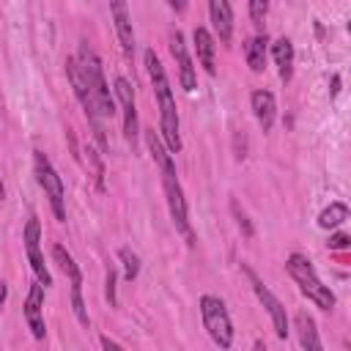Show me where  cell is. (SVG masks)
Segmentation results:
<instances>
[{"instance_id": "obj_1", "label": "cell", "mask_w": 351, "mask_h": 351, "mask_svg": "<svg viewBox=\"0 0 351 351\" xmlns=\"http://www.w3.org/2000/svg\"><path fill=\"white\" fill-rule=\"evenodd\" d=\"M145 69H148V77H151V85H154L156 101H159V134L165 137L170 151H181L176 99H173V90H170V80L165 74V66H162V60L156 58L154 49H145Z\"/></svg>"}, {"instance_id": "obj_2", "label": "cell", "mask_w": 351, "mask_h": 351, "mask_svg": "<svg viewBox=\"0 0 351 351\" xmlns=\"http://www.w3.org/2000/svg\"><path fill=\"white\" fill-rule=\"evenodd\" d=\"M77 63H80V71H82L85 85H88V90H90V99H93V104H96V112L112 118V115H115V101H112V96H110L101 60L96 58V52H93L88 44H80Z\"/></svg>"}, {"instance_id": "obj_3", "label": "cell", "mask_w": 351, "mask_h": 351, "mask_svg": "<svg viewBox=\"0 0 351 351\" xmlns=\"http://www.w3.org/2000/svg\"><path fill=\"white\" fill-rule=\"evenodd\" d=\"M285 269H288V274L296 280L299 291H302L310 302H315L321 310H332V307H335V293L329 291V285H324V282L318 280V274H315L313 263H310L304 255H299V252L288 255Z\"/></svg>"}, {"instance_id": "obj_4", "label": "cell", "mask_w": 351, "mask_h": 351, "mask_svg": "<svg viewBox=\"0 0 351 351\" xmlns=\"http://www.w3.org/2000/svg\"><path fill=\"white\" fill-rule=\"evenodd\" d=\"M200 315H203V326L208 332V337L219 346V348H230L233 346V324H230V315H228V307L219 296H211V293H203L200 302Z\"/></svg>"}, {"instance_id": "obj_5", "label": "cell", "mask_w": 351, "mask_h": 351, "mask_svg": "<svg viewBox=\"0 0 351 351\" xmlns=\"http://www.w3.org/2000/svg\"><path fill=\"white\" fill-rule=\"evenodd\" d=\"M162 186H165V197H167V208H170V217H173V225L176 230L186 239L189 247H195V233L189 228V214H186V200H184V189L176 178V167H167L162 170Z\"/></svg>"}, {"instance_id": "obj_6", "label": "cell", "mask_w": 351, "mask_h": 351, "mask_svg": "<svg viewBox=\"0 0 351 351\" xmlns=\"http://www.w3.org/2000/svg\"><path fill=\"white\" fill-rule=\"evenodd\" d=\"M33 159H36V178H38V184H41V189L47 192V197H49V206H52V214H55V219H66V203H63V181H60V176L55 173V167H52V162L41 154V151H36L33 154Z\"/></svg>"}, {"instance_id": "obj_7", "label": "cell", "mask_w": 351, "mask_h": 351, "mask_svg": "<svg viewBox=\"0 0 351 351\" xmlns=\"http://www.w3.org/2000/svg\"><path fill=\"white\" fill-rule=\"evenodd\" d=\"M241 271L250 277V282H252V291H255V296L261 299V304L266 307V313H269V318H271V324H274V332H277V337H288V315H285V307H282V302L263 285V280L247 266V263H241Z\"/></svg>"}, {"instance_id": "obj_8", "label": "cell", "mask_w": 351, "mask_h": 351, "mask_svg": "<svg viewBox=\"0 0 351 351\" xmlns=\"http://www.w3.org/2000/svg\"><path fill=\"white\" fill-rule=\"evenodd\" d=\"M115 93H118V101H121V107H123V137L134 145V143H137V132H140V126H137L134 90H132V85H129L123 77H118V80H115Z\"/></svg>"}, {"instance_id": "obj_9", "label": "cell", "mask_w": 351, "mask_h": 351, "mask_svg": "<svg viewBox=\"0 0 351 351\" xmlns=\"http://www.w3.org/2000/svg\"><path fill=\"white\" fill-rule=\"evenodd\" d=\"M170 52H173L176 66H178L181 88H184V90H195V85H197V80H195V66H192V58H189V52H186V44H184L181 30H173V33H170Z\"/></svg>"}, {"instance_id": "obj_10", "label": "cell", "mask_w": 351, "mask_h": 351, "mask_svg": "<svg viewBox=\"0 0 351 351\" xmlns=\"http://www.w3.org/2000/svg\"><path fill=\"white\" fill-rule=\"evenodd\" d=\"M41 307H44V285L36 280V282L30 285L27 299H25V321H27V326H30V332H33L36 340H44V335H47Z\"/></svg>"}, {"instance_id": "obj_11", "label": "cell", "mask_w": 351, "mask_h": 351, "mask_svg": "<svg viewBox=\"0 0 351 351\" xmlns=\"http://www.w3.org/2000/svg\"><path fill=\"white\" fill-rule=\"evenodd\" d=\"M110 14H112V19H115V30H118L121 47H123L126 58H132V55H134V30H132V16H129L126 3L112 0V3H110Z\"/></svg>"}, {"instance_id": "obj_12", "label": "cell", "mask_w": 351, "mask_h": 351, "mask_svg": "<svg viewBox=\"0 0 351 351\" xmlns=\"http://www.w3.org/2000/svg\"><path fill=\"white\" fill-rule=\"evenodd\" d=\"M250 104H252V112L261 123L263 132H269L274 126V115H277V104H274V93L271 90H252L250 96Z\"/></svg>"}, {"instance_id": "obj_13", "label": "cell", "mask_w": 351, "mask_h": 351, "mask_svg": "<svg viewBox=\"0 0 351 351\" xmlns=\"http://www.w3.org/2000/svg\"><path fill=\"white\" fill-rule=\"evenodd\" d=\"M208 14H211V22H214V30H217L219 41L228 44L233 38V11H230V3L211 0L208 3Z\"/></svg>"}, {"instance_id": "obj_14", "label": "cell", "mask_w": 351, "mask_h": 351, "mask_svg": "<svg viewBox=\"0 0 351 351\" xmlns=\"http://www.w3.org/2000/svg\"><path fill=\"white\" fill-rule=\"evenodd\" d=\"M271 55H274V63H277V71H280V80L288 82L291 74H293V44L291 38H277L271 44Z\"/></svg>"}, {"instance_id": "obj_15", "label": "cell", "mask_w": 351, "mask_h": 351, "mask_svg": "<svg viewBox=\"0 0 351 351\" xmlns=\"http://www.w3.org/2000/svg\"><path fill=\"white\" fill-rule=\"evenodd\" d=\"M296 332H299V343H302L304 351H324L321 337H318V329H315V321L304 310L296 313Z\"/></svg>"}, {"instance_id": "obj_16", "label": "cell", "mask_w": 351, "mask_h": 351, "mask_svg": "<svg viewBox=\"0 0 351 351\" xmlns=\"http://www.w3.org/2000/svg\"><path fill=\"white\" fill-rule=\"evenodd\" d=\"M195 49H197V60L208 74H217V63H214V38L206 27H195Z\"/></svg>"}, {"instance_id": "obj_17", "label": "cell", "mask_w": 351, "mask_h": 351, "mask_svg": "<svg viewBox=\"0 0 351 351\" xmlns=\"http://www.w3.org/2000/svg\"><path fill=\"white\" fill-rule=\"evenodd\" d=\"M266 36H252L244 41V58H247V66L252 71H263L266 69Z\"/></svg>"}, {"instance_id": "obj_18", "label": "cell", "mask_w": 351, "mask_h": 351, "mask_svg": "<svg viewBox=\"0 0 351 351\" xmlns=\"http://www.w3.org/2000/svg\"><path fill=\"white\" fill-rule=\"evenodd\" d=\"M52 258H55V263L63 269V274L69 277L71 288H82V271H80V266L74 263V258L69 255V250H66L63 244H55V247H52Z\"/></svg>"}, {"instance_id": "obj_19", "label": "cell", "mask_w": 351, "mask_h": 351, "mask_svg": "<svg viewBox=\"0 0 351 351\" xmlns=\"http://www.w3.org/2000/svg\"><path fill=\"white\" fill-rule=\"evenodd\" d=\"M145 145H148V151H151V156H154V162L159 165V170H167V167H176V162H173V156L165 151V145H162V137H159V132H154V129H145Z\"/></svg>"}, {"instance_id": "obj_20", "label": "cell", "mask_w": 351, "mask_h": 351, "mask_svg": "<svg viewBox=\"0 0 351 351\" xmlns=\"http://www.w3.org/2000/svg\"><path fill=\"white\" fill-rule=\"evenodd\" d=\"M348 219V206L346 203H340V200H335V203H329L321 214H318V225L321 228H337V225H343Z\"/></svg>"}, {"instance_id": "obj_21", "label": "cell", "mask_w": 351, "mask_h": 351, "mask_svg": "<svg viewBox=\"0 0 351 351\" xmlns=\"http://www.w3.org/2000/svg\"><path fill=\"white\" fill-rule=\"evenodd\" d=\"M27 250V261H30V266H33V274H36V280L47 288V285H52V277H49V269L44 266V255H41V250L38 247H25Z\"/></svg>"}, {"instance_id": "obj_22", "label": "cell", "mask_w": 351, "mask_h": 351, "mask_svg": "<svg viewBox=\"0 0 351 351\" xmlns=\"http://www.w3.org/2000/svg\"><path fill=\"white\" fill-rule=\"evenodd\" d=\"M118 258L123 261V277L132 282L140 274V258H137V252H132L129 247H121L118 250Z\"/></svg>"}, {"instance_id": "obj_23", "label": "cell", "mask_w": 351, "mask_h": 351, "mask_svg": "<svg viewBox=\"0 0 351 351\" xmlns=\"http://www.w3.org/2000/svg\"><path fill=\"white\" fill-rule=\"evenodd\" d=\"M71 310H74V315L82 326H90V318H88L85 302H82V288H71Z\"/></svg>"}, {"instance_id": "obj_24", "label": "cell", "mask_w": 351, "mask_h": 351, "mask_svg": "<svg viewBox=\"0 0 351 351\" xmlns=\"http://www.w3.org/2000/svg\"><path fill=\"white\" fill-rule=\"evenodd\" d=\"M266 11H269V3H266V0H252V3H250V16H252V22H255L258 27L263 25Z\"/></svg>"}, {"instance_id": "obj_25", "label": "cell", "mask_w": 351, "mask_h": 351, "mask_svg": "<svg viewBox=\"0 0 351 351\" xmlns=\"http://www.w3.org/2000/svg\"><path fill=\"white\" fill-rule=\"evenodd\" d=\"M115 280H118V274H115V269L110 266V269H107V277H104V296H107V302H110L112 307H115V302H118V299H115Z\"/></svg>"}, {"instance_id": "obj_26", "label": "cell", "mask_w": 351, "mask_h": 351, "mask_svg": "<svg viewBox=\"0 0 351 351\" xmlns=\"http://www.w3.org/2000/svg\"><path fill=\"white\" fill-rule=\"evenodd\" d=\"M233 214H236V222H239V228H241V230H244V236L250 239V236H252L255 230H252V225H250L247 214H244V211H239V206H236V203H233Z\"/></svg>"}, {"instance_id": "obj_27", "label": "cell", "mask_w": 351, "mask_h": 351, "mask_svg": "<svg viewBox=\"0 0 351 351\" xmlns=\"http://www.w3.org/2000/svg\"><path fill=\"white\" fill-rule=\"evenodd\" d=\"M348 236L346 233H335V236H329V250H346L348 247Z\"/></svg>"}, {"instance_id": "obj_28", "label": "cell", "mask_w": 351, "mask_h": 351, "mask_svg": "<svg viewBox=\"0 0 351 351\" xmlns=\"http://www.w3.org/2000/svg\"><path fill=\"white\" fill-rule=\"evenodd\" d=\"M101 348H104V351H123V348H121L115 340H110V337H101Z\"/></svg>"}, {"instance_id": "obj_29", "label": "cell", "mask_w": 351, "mask_h": 351, "mask_svg": "<svg viewBox=\"0 0 351 351\" xmlns=\"http://www.w3.org/2000/svg\"><path fill=\"white\" fill-rule=\"evenodd\" d=\"M5 296H8V285L0 282V310H3V304H5Z\"/></svg>"}, {"instance_id": "obj_30", "label": "cell", "mask_w": 351, "mask_h": 351, "mask_svg": "<svg viewBox=\"0 0 351 351\" xmlns=\"http://www.w3.org/2000/svg\"><path fill=\"white\" fill-rule=\"evenodd\" d=\"M337 90H340V77L332 80V96H337Z\"/></svg>"}, {"instance_id": "obj_31", "label": "cell", "mask_w": 351, "mask_h": 351, "mask_svg": "<svg viewBox=\"0 0 351 351\" xmlns=\"http://www.w3.org/2000/svg\"><path fill=\"white\" fill-rule=\"evenodd\" d=\"M255 351H269V348H266V343H263V340H255Z\"/></svg>"}, {"instance_id": "obj_32", "label": "cell", "mask_w": 351, "mask_h": 351, "mask_svg": "<svg viewBox=\"0 0 351 351\" xmlns=\"http://www.w3.org/2000/svg\"><path fill=\"white\" fill-rule=\"evenodd\" d=\"M5 197V186H3V181H0V200Z\"/></svg>"}]
</instances>
